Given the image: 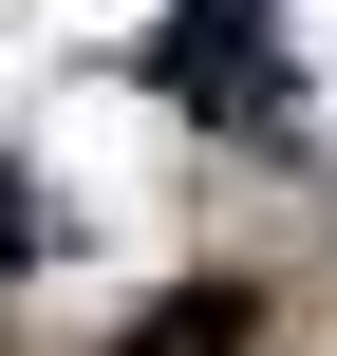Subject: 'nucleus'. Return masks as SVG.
I'll return each instance as SVG.
<instances>
[{"label": "nucleus", "mask_w": 337, "mask_h": 356, "mask_svg": "<svg viewBox=\"0 0 337 356\" xmlns=\"http://www.w3.org/2000/svg\"><path fill=\"white\" fill-rule=\"evenodd\" d=\"M131 356H244V282H188L169 319H131Z\"/></svg>", "instance_id": "obj_1"}]
</instances>
